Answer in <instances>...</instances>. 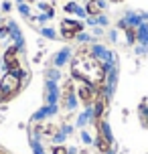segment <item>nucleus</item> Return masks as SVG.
Listing matches in <instances>:
<instances>
[{
	"label": "nucleus",
	"mask_w": 148,
	"mask_h": 154,
	"mask_svg": "<svg viewBox=\"0 0 148 154\" xmlns=\"http://www.w3.org/2000/svg\"><path fill=\"white\" fill-rule=\"evenodd\" d=\"M43 100L49 106H55L61 100V87L57 81H51V79H45V89H43Z\"/></svg>",
	"instance_id": "0eeeda50"
},
{
	"label": "nucleus",
	"mask_w": 148,
	"mask_h": 154,
	"mask_svg": "<svg viewBox=\"0 0 148 154\" xmlns=\"http://www.w3.org/2000/svg\"><path fill=\"white\" fill-rule=\"evenodd\" d=\"M73 51H75V49H71L69 45L61 47V49H59V51L51 57V65H53V67H57V69L67 67V65L71 63V59H73Z\"/></svg>",
	"instance_id": "6e6552de"
},
{
	"label": "nucleus",
	"mask_w": 148,
	"mask_h": 154,
	"mask_svg": "<svg viewBox=\"0 0 148 154\" xmlns=\"http://www.w3.org/2000/svg\"><path fill=\"white\" fill-rule=\"evenodd\" d=\"M61 77H63L61 69H57V67H53V65L45 69V79H51V81H57V83H59V81H61Z\"/></svg>",
	"instance_id": "6ab92c4d"
},
{
	"label": "nucleus",
	"mask_w": 148,
	"mask_h": 154,
	"mask_svg": "<svg viewBox=\"0 0 148 154\" xmlns=\"http://www.w3.org/2000/svg\"><path fill=\"white\" fill-rule=\"evenodd\" d=\"M106 73H108L106 65L91 55L89 45H79L73 51V59L69 63V77H73L75 81H87L97 87L106 83Z\"/></svg>",
	"instance_id": "f257e3e1"
},
{
	"label": "nucleus",
	"mask_w": 148,
	"mask_h": 154,
	"mask_svg": "<svg viewBox=\"0 0 148 154\" xmlns=\"http://www.w3.org/2000/svg\"><path fill=\"white\" fill-rule=\"evenodd\" d=\"M0 63H2V55H0Z\"/></svg>",
	"instance_id": "a19ab883"
},
{
	"label": "nucleus",
	"mask_w": 148,
	"mask_h": 154,
	"mask_svg": "<svg viewBox=\"0 0 148 154\" xmlns=\"http://www.w3.org/2000/svg\"><path fill=\"white\" fill-rule=\"evenodd\" d=\"M136 32H138V43L136 45H142L148 49V23H142L138 29H136Z\"/></svg>",
	"instance_id": "f3484780"
},
{
	"label": "nucleus",
	"mask_w": 148,
	"mask_h": 154,
	"mask_svg": "<svg viewBox=\"0 0 148 154\" xmlns=\"http://www.w3.org/2000/svg\"><path fill=\"white\" fill-rule=\"evenodd\" d=\"M67 138H69V136H67V134H65V132L59 128V130H57L53 136H51V142H53V144H63V142H65Z\"/></svg>",
	"instance_id": "4be33fe9"
},
{
	"label": "nucleus",
	"mask_w": 148,
	"mask_h": 154,
	"mask_svg": "<svg viewBox=\"0 0 148 154\" xmlns=\"http://www.w3.org/2000/svg\"><path fill=\"white\" fill-rule=\"evenodd\" d=\"M10 35V29H8V18L0 20V38H8Z\"/></svg>",
	"instance_id": "cd10ccee"
},
{
	"label": "nucleus",
	"mask_w": 148,
	"mask_h": 154,
	"mask_svg": "<svg viewBox=\"0 0 148 154\" xmlns=\"http://www.w3.org/2000/svg\"><path fill=\"white\" fill-rule=\"evenodd\" d=\"M8 29H10V35H8V37L12 38V45H16L18 51L24 53V51H26V41H24V35H23V31H20L18 23L12 20V18H8Z\"/></svg>",
	"instance_id": "9d476101"
},
{
	"label": "nucleus",
	"mask_w": 148,
	"mask_h": 154,
	"mask_svg": "<svg viewBox=\"0 0 148 154\" xmlns=\"http://www.w3.org/2000/svg\"><path fill=\"white\" fill-rule=\"evenodd\" d=\"M75 87H77V81H75L73 77L65 79L63 85H61V100H59V106H61V109H63V112H67V114L75 112V109L81 106Z\"/></svg>",
	"instance_id": "f03ea898"
},
{
	"label": "nucleus",
	"mask_w": 148,
	"mask_h": 154,
	"mask_svg": "<svg viewBox=\"0 0 148 154\" xmlns=\"http://www.w3.org/2000/svg\"><path fill=\"white\" fill-rule=\"evenodd\" d=\"M29 146H31L32 154H47V150H45V146H43L41 138H35L32 134H29Z\"/></svg>",
	"instance_id": "dca6fc26"
},
{
	"label": "nucleus",
	"mask_w": 148,
	"mask_h": 154,
	"mask_svg": "<svg viewBox=\"0 0 148 154\" xmlns=\"http://www.w3.org/2000/svg\"><path fill=\"white\" fill-rule=\"evenodd\" d=\"M108 38L112 43H118V29H109L108 31Z\"/></svg>",
	"instance_id": "72a5a7b5"
},
{
	"label": "nucleus",
	"mask_w": 148,
	"mask_h": 154,
	"mask_svg": "<svg viewBox=\"0 0 148 154\" xmlns=\"http://www.w3.org/2000/svg\"><path fill=\"white\" fill-rule=\"evenodd\" d=\"M94 20H95V26H101V29H106V26H109V16L108 14H97L94 16Z\"/></svg>",
	"instance_id": "5701e85b"
},
{
	"label": "nucleus",
	"mask_w": 148,
	"mask_h": 154,
	"mask_svg": "<svg viewBox=\"0 0 148 154\" xmlns=\"http://www.w3.org/2000/svg\"><path fill=\"white\" fill-rule=\"evenodd\" d=\"M20 2H24V0H16V4H20Z\"/></svg>",
	"instance_id": "ea45409f"
},
{
	"label": "nucleus",
	"mask_w": 148,
	"mask_h": 154,
	"mask_svg": "<svg viewBox=\"0 0 148 154\" xmlns=\"http://www.w3.org/2000/svg\"><path fill=\"white\" fill-rule=\"evenodd\" d=\"M59 109H61V106L59 103H55V106H49V103H43L35 114L31 116V122H47V120H51V118H55V116L59 114Z\"/></svg>",
	"instance_id": "1a4fd4ad"
},
{
	"label": "nucleus",
	"mask_w": 148,
	"mask_h": 154,
	"mask_svg": "<svg viewBox=\"0 0 148 154\" xmlns=\"http://www.w3.org/2000/svg\"><path fill=\"white\" fill-rule=\"evenodd\" d=\"M37 8H39V10H43V12H47L51 18L55 16V8H53V4H51V2H39V4H37Z\"/></svg>",
	"instance_id": "393cba45"
},
{
	"label": "nucleus",
	"mask_w": 148,
	"mask_h": 154,
	"mask_svg": "<svg viewBox=\"0 0 148 154\" xmlns=\"http://www.w3.org/2000/svg\"><path fill=\"white\" fill-rule=\"evenodd\" d=\"M91 35H94L95 38H101L103 35H106V31H103L101 26H91Z\"/></svg>",
	"instance_id": "473e14b6"
},
{
	"label": "nucleus",
	"mask_w": 148,
	"mask_h": 154,
	"mask_svg": "<svg viewBox=\"0 0 148 154\" xmlns=\"http://www.w3.org/2000/svg\"><path fill=\"white\" fill-rule=\"evenodd\" d=\"M126 35V45L128 47H136V43H138V32H136V26H128L124 31Z\"/></svg>",
	"instance_id": "a211bd4d"
},
{
	"label": "nucleus",
	"mask_w": 148,
	"mask_h": 154,
	"mask_svg": "<svg viewBox=\"0 0 148 154\" xmlns=\"http://www.w3.org/2000/svg\"><path fill=\"white\" fill-rule=\"evenodd\" d=\"M89 51H91V55H94L95 59H100L101 63H112V61L118 59V55L114 53L112 49H108L103 43H100V41L91 43V45H89Z\"/></svg>",
	"instance_id": "423d86ee"
},
{
	"label": "nucleus",
	"mask_w": 148,
	"mask_h": 154,
	"mask_svg": "<svg viewBox=\"0 0 148 154\" xmlns=\"http://www.w3.org/2000/svg\"><path fill=\"white\" fill-rule=\"evenodd\" d=\"M24 2H26V4H32V2H35V0H24Z\"/></svg>",
	"instance_id": "58836bf2"
},
{
	"label": "nucleus",
	"mask_w": 148,
	"mask_h": 154,
	"mask_svg": "<svg viewBox=\"0 0 148 154\" xmlns=\"http://www.w3.org/2000/svg\"><path fill=\"white\" fill-rule=\"evenodd\" d=\"M75 91H77L79 103H81L83 108H91V106H94L95 95H97V89H95V85L87 83V81H77V87H75Z\"/></svg>",
	"instance_id": "39448f33"
},
{
	"label": "nucleus",
	"mask_w": 148,
	"mask_h": 154,
	"mask_svg": "<svg viewBox=\"0 0 148 154\" xmlns=\"http://www.w3.org/2000/svg\"><path fill=\"white\" fill-rule=\"evenodd\" d=\"M67 154H79V150L75 146H67Z\"/></svg>",
	"instance_id": "c9c22d12"
},
{
	"label": "nucleus",
	"mask_w": 148,
	"mask_h": 154,
	"mask_svg": "<svg viewBox=\"0 0 148 154\" xmlns=\"http://www.w3.org/2000/svg\"><path fill=\"white\" fill-rule=\"evenodd\" d=\"M75 41H77L79 45H91V43H95V41H97V38L94 37V35H91V32H79L77 37H75Z\"/></svg>",
	"instance_id": "412c9836"
},
{
	"label": "nucleus",
	"mask_w": 148,
	"mask_h": 154,
	"mask_svg": "<svg viewBox=\"0 0 148 154\" xmlns=\"http://www.w3.org/2000/svg\"><path fill=\"white\" fill-rule=\"evenodd\" d=\"M20 51H18V47L16 45H10L8 49H4V53H2V65H4V69L6 71H14L18 73L23 67V61H20Z\"/></svg>",
	"instance_id": "20e7f679"
},
{
	"label": "nucleus",
	"mask_w": 148,
	"mask_h": 154,
	"mask_svg": "<svg viewBox=\"0 0 148 154\" xmlns=\"http://www.w3.org/2000/svg\"><path fill=\"white\" fill-rule=\"evenodd\" d=\"M112 4H120V2H124V0H109Z\"/></svg>",
	"instance_id": "4c0bfd02"
},
{
	"label": "nucleus",
	"mask_w": 148,
	"mask_h": 154,
	"mask_svg": "<svg viewBox=\"0 0 148 154\" xmlns=\"http://www.w3.org/2000/svg\"><path fill=\"white\" fill-rule=\"evenodd\" d=\"M106 154H118V144H114V146L109 148V150H108Z\"/></svg>",
	"instance_id": "e433bc0d"
},
{
	"label": "nucleus",
	"mask_w": 148,
	"mask_h": 154,
	"mask_svg": "<svg viewBox=\"0 0 148 154\" xmlns=\"http://www.w3.org/2000/svg\"><path fill=\"white\" fill-rule=\"evenodd\" d=\"M106 6H108L106 0H87L83 8H85L87 16H97V14H101V12L106 10Z\"/></svg>",
	"instance_id": "ddd939ff"
},
{
	"label": "nucleus",
	"mask_w": 148,
	"mask_h": 154,
	"mask_svg": "<svg viewBox=\"0 0 148 154\" xmlns=\"http://www.w3.org/2000/svg\"><path fill=\"white\" fill-rule=\"evenodd\" d=\"M134 53L138 55V57H146L148 49H146V47H142V45H136V47H134Z\"/></svg>",
	"instance_id": "2f4dec72"
},
{
	"label": "nucleus",
	"mask_w": 148,
	"mask_h": 154,
	"mask_svg": "<svg viewBox=\"0 0 148 154\" xmlns=\"http://www.w3.org/2000/svg\"><path fill=\"white\" fill-rule=\"evenodd\" d=\"M2 10H4V12H10V10H12V2H10V0H2Z\"/></svg>",
	"instance_id": "f704fd0d"
},
{
	"label": "nucleus",
	"mask_w": 148,
	"mask_h": 154,
	"mask_svg": "<svg viewBox=\"0 0 148 154\" xmlns=\"http://www.w3.org/2000/svg\"><path fill=\"white\" fill-rule=\"evenodd\" d=\"M85 29V23H81L79 18H63L61 24H59V38L63 41H75L79 32H83Z\"/></svg>",
	"instance_id": "7ed1b4c3"
},
{
	"label": "nucleus",
	"mask_w": 148,
	"mask_h": 154,
	"mask_svg": "<svg viewBox=\"0 0 148 154\" xmlns=\"http://www.w3.org/2000/svg\"><path fill=\"white\" fill-rule=\"evenodd\" d=\"M79 138H81V142H83L85 146H94V136H91L85 128H83V130H79Z\"/></svg>",
	"instance_id": "b1692460"
},
{
	"label": "nucleus",
	"mask_w": 148,
	"mask_h": 154,
	"mask_svg": "<svg viewBox=\"0 0 148 154\" xmlns=\"http://www.w3.org/2000/svg\"><path fill=\"white\" fill-rule=\"evenodd\" d=\"M79 4L75 2V0H67L65 4H63V12L65 14H75V8H77Z\"/></svg>",
	"instance_id": "bb28decb"
},
{
	"label": "nucleus",
	"mask_w": 148,
	"mask_h": 154,
	"mask_svg": "<svg viewBox=\"0 0 148 154\" xmlns=\"http://www.w3.org/2000/svg\"><path fill=\"white\" fill-rule=\"evenodd\" d=\"M59 128H61L63 132H65V134H67V136H71V134H73V132H75V126H71V124H61V126H59Z\"/></svg>",
	"instance_id": "7c9ffc66"
},
{
	"label": "nucleus",
	"mask_w": 148,
	"mask_h": 154,
	"mask_svg": "<svg viewBox=\"0 0 148 154\" xmlns=\"http://www.w3.org/2000/svg\"><path fill=\"white\" fill-rule=\"evenodd\" d=\"M51 154H67V146H63V144H53V146H51Z\"/></svg>",
	"instance_id": "c85d7f7f"
},
{
	"label": "nucleus",
	"mask_w": 148,
	"mask_h": 154,
	"mask_svg": "<svg viewBox=\"0 0 148 154\" xmlns=\"http://www.w3.org/2000/svg\"><path fill=\"white\" fill-rule=\"evenodd\" d=\"M75 16H77L79 20H85V18H87V12H85V8L81 6V4L75 8Z\"/></svg>",
	"instance_id": "c756f323"
},
{
	"label": "nucleus",
	"mask_w": 148,
	"mask_h": 154,
	"mask_svg": "<svg viewBox=\"0 0 148 154\" xmlns=\"http://www.w3.org/2000/svg\"><path fill=\"white\" fill-rule=\"evenodd\" d=\"M94 122V109L91 108H83V112H79L77 114V120H75V130H83V128H87L89 124Z\"/></svg>",
	"instance_id": "9b49d317"
},
{
	"label": "nucleus",
	"mask_w": 148,
	"mask_h": 154,
	"mask_svg": "<svg viewBox=\"0 0 148 154\" xmlns=\"http://www.w3.org/2000/svg\"><path fill=\"white\" fill-rule=\"evenodd\" d=\"M116 142H112V140H108L106 136H101L100 132H95V136H94V148H95V152L97 154H106L109 150V148L114 146Z\"/></svg>",
	"instance_id": "f8f14e48"
},
{
	"label": "nucleus",
	"mask_w": 148,
	"mask_h": 154,
	"mask_svg": "<svg viewBox=\"0 0 148 154\" xmlns=\"http://www.w3.org/2000/svg\"><path fill=\"white\" fill-rule=\"evenodd\" d=\"M41 37L43 38H47V41H57V38H59V35H57V31H55L53 26H47V24H45V26H41Z\"/></svg>",
	"instance_id": "aec40b11"
},
{
	"label": "nucleus",
	"mask_w": 148,
	"mask_h": 154,
	"mask_svg": "<svg viewBox=\"0 0 148 154\" xmlns=\"http://www.w3.org/2000/svg\"><path fill=\"white\" fill-rule=\"evenodd\" d=\"M18 8V14L24 16V18H31V4H26V2H20V4H16Z\"/></svg>",
	"instance_id": "a878e982"
},
{
	"label": "nucleus",
	"mask_w": 148,
	"mask_h": 154,
	"mask_svg": "<svg viewBox=\"0 0 148 154\" xmlns=\"http://www.w3.org/2000/svg\"><path fill=\"white\" fill-rule=\"evenodd\" d=\"M138 118H140V124L144 128H148V100L142 97L140 106H138Z\"/></svg>",
	"instance_id": "2eb2a0df"
},
{
	"label": "nucleus",
	"mask_w": 148,
	"mask_h": 154,
	"mask_svg": "<svg viewBox=\"0 0 148 154\" xmlns=\"http://www.w3.org/2000/svg\"><path fill=\"white\" fill-rule=\"evenodd\" d=\"M122 18H124V20H126L128 24H130V26H136V29H138V26H140V24L144 23V20H142L140 10H126Z\"/></svg>",
	"instance_id": "4468645a"
},
{
	"label": "nucleus",
	"mask_w": 148,
	"mask_h": 154,
	"mask_svg": "<svg viewBox=\"0 0 148 154\" xmlns=\"http://www.w3.org/2000/svg\"><path fill=\"white\" fill-rule=\"evenodd\" d=\"M65 2H67V0H65Z\"/></svg>",
	"instance_id": "79ce46f5"
}]
</instances>
